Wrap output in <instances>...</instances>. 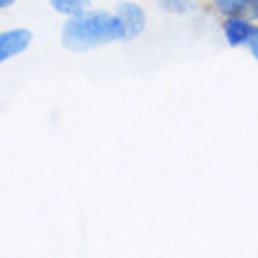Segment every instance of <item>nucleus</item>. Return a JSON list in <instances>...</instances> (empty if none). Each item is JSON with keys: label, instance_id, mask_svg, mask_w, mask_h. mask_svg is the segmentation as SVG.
<instances>
[{"label": "nucleus", "instance_id": "obj_7", "mask_svg": "<svg viewBox=\"0 0 258 258\" xmlns=\"http://www.w3.org/2000/svg\"><path fill=\"white\" fill-rule=\"evenodd\" d=\"M157 5L169 14H188L195 7V0H157Z\"/></svg>", "mask_w": 258, "mask_h": 258}, {"label": "nucleus", "instance_id": "obj_8", "mask_svg": "<svg viewBox=\"0 0 258 258\" xmlns=\"http://www.w3.org/2000/svg\"><path fill=\"white\" fill-rule=\"evenodd\" d=\"M246 47H249V52H251L253 59L258 61V26L253 28V33H251V38H249V42H246Z\"/></svg>", "mask_w": 258, "mask_h": 258}, {"label": "nucleus", "instance_id": "obj_1", "mask_svg": "<svg viewBox=\"0 0 258 258\" xmlns=\"http://www.w3.org/2000/svg\"><path fill=\"white\" fill-rule=\"evenodd\" d=\"M124 40V28L115 12L108 10H92L68 17L61 28V42L66 49L85 52L92 47H101L108 42Z\"/></svg>", "mask_w": 258, "mask_h": 258}, {"label": "nucleus", "instance_id": "obj_5", "mask_svg": "<svg viewBox=\"0 0 258 258\" xmlns=\"http://www.w3.org/2000/svg\"><path fill=\"white\" fill-rule=\"evenodd\" d=\"M211 10L218 17H244L253 21L258 17V0H211Z\"/></svg>", "mask_w": 258, "mask_h": 258}, {"label": "nucleus", "instance_id": "obj_6", "mask_svg": "<svg viewBox=\"0 0 258 258\" xmlns=\"http://www.w3.org/2000/svg\"><path fill=\"white\" fill-rule=\"evenodd\" d=\"M49 5L54 7V12L66 14V17H75V14L87 12L92 7V0H49Z\"/></svg>", "mask_w": 258, "mask_h": 258}, {"label": "nucleus", "instance_id": "obj_3", "mask_svg": "<svg viewBox=\"0 0 258 258\" xmlns=\"http://www.w3.org/2000/svg\"><path fill=\"white\" fill-rule=\"evenodd\" d=\"M33 42V33L24 26L17 28H7V31H0V63L10 61L14 56L24 54Z\"/></svg>", "mask_w": 258, "mask_h": 258}, {"label": "nucleus", "instance_id": "obj_9", "mask_svg": "<svg viewBox=\"0 0 258 258\" xmlns=\"http://www.w3.org/2000/svg\"><path fill=\"white\" fill-rule=\"evenodd\" d=\"M14 3H17V0H0V12H3V10H7V7H12Z\"/></svg>", "mask_w": 258, "mask_h": 258}, {"label": "nucleus", "instance_id": "obj_4", "mask_svg": "<svg viewBox=\"0 0 258 258\" xmlns=\"http://www.w3.org/2000/svg\"><path fill=\"white\" fill-rule=\"evenodd\" d=\"M223 38L230 47H242L249 42L253 33V21L244 19V17H223Z\"/></svg>", "mask_w": 258, "mask_h": 258}, {"label": "nucleus", "instance_id": "obj_2", "mask_svg": "<svg viewBox=\"0 0 258 258\" xmlns=\"http://www.w3.org/2000/svg\"><path fill=\"white\" fill-rule=\"evenodd\" d=\"M113 12L117 14V19L124 28V40H134L146 31V24H148V17H146V10H143L139 3H129L122 0L117 3Z\"/></svg>", "mask_w": 258, "mask_h": 258}]
</instances>
